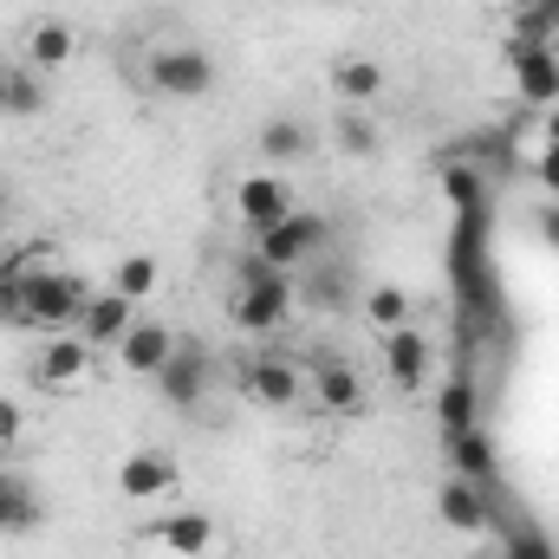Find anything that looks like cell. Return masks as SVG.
<instances>
[{"mask_svg": "<svg viewBox=\"0 0 559 559\" xmlns=\"http://www.w3.org/2000/svg\"><path fill=\"white\" fill-rule=\"evenodd\" d=\"M228 319L241 332H280L293 319V274L267 267L261 254L235 261V293H228Z\"/></svg>", "mask_w": 559, "mask_h": 559, "instance_id": "obj_1", "label": "cell"}, {"mask_svg": "<svg viewBox=\"0 0 559 559\" xmlns=\"http://www.w3.org/2000/svg\"><path fill=\"white\" fill-rule=\"evenodd\" d=\"M92 286L72 274V267H52V261H33L26 254V325H46V332H72L79 312H85Z\"/></svg>", "mask_w": 559, "mask_h": 559, "instance_id": "obj_2", "label": "cell"}, {"mask_svg": "<svg viewBox=\"0 0 559 559\" xmlns=\"http://www.w3.org/2000/svg\"><path fill=\"white\" fill-rule=\"evenodd\" d=\"M143 85L163 98H202V92H215V52L195 39H163L143 59Z\"/></svg>", "mask_w": 559, "mask_h": 559, "instance_id": "obj_3", "label": "cell"}, {"mask_svg": "<svg viewBox=\"0 0 559 559\" xmlns=\"http://www.w3.org/2000/svg\"><path fill=\"white\" fill-rule=\"evenodd\" d=\"M325 241H332V222L312 215V209H293L286 222H274V228L254 235V254H261L267 267H280V274H293V267H306Z\"/></svg>", "mask_w": 559, "mask_h": 559, "instance_id": "obj_4", "label": "cell"}, {"mask_svg": "<svg viewBox=\"0 0 559 559\" xmlns=\"http://www.w3.org/2000/svg\"><path fill=\"white\" fill-rule=\"evenodd\" d=\"M138 540H143V554H150V559H209V554H215V540H222V527H215V514L182 508V514L150 521Z\"/></svg>", "mask_w": 559, "mask_h": 559, "instance_id": "obj_5", "label": "cell"}, {"mask_svg": "<svg viewBox=\"0 0 559 559\" xmlns=\"http://www.w3.org/2000/svg\"><path fill=\"white\" fill-rule=\"evenodd\" d=\"M150 384H156V397H163L169 411H202V397H209V384H215V358H209L195 338H182V345L169 352V365H163Z\"/></svg>", "mask_w": 559, "mask_h": 559, "instance_id": "obj_6", "label": "cell"}, {"mask_svg": "<svg viewBox=\"0 0 559 559\" xmlns=\"http://www.w3.org/2000/svg\"><path fill=\"white\" fill-rule=\"evenodd\" d=\"M241 391L261 411H293V404H306V371L293 358H280V352H261V358L241 365Z\"/></svg>", "mask_w": 559, "mask_h": 559, "instance_id": "obj_7", "label": "cell"}, {"mask_svg": "<svg viewBox=\"0 0 559 559\" xmlns=\"http://www.w3.org/2000/svg\"><path fill=\"white\" fill-rule=\"evenodd\" d=\"M85 378H92V345H85L79 332H52V338L33 352V384H39V391L66 397V391H79Z\"/></svg>", "mask_w": 559, "mask_h": 559, "instance_id": "obj_8", "label": "cell"}, {"mask_svg": "<svg viewBox=\"0 0 559 559\" xmlns=\"http://www.w3.org/2000/svg\"><path fill=\"white\" fill-rule=\"evenodd\" d=\"M228 202H235V222H241V228H254V235L293 215V189H286V176H280V169H248V176L235 182V195H228Z\"/></svg>", "mask_w": 559, "mask_h": 559, "instance_id": "obj_9", "label": "cell"}, {"mask_svg": "<svg viewBox=\"0 0 559 559\" xmlns=\"http://www.w3.org/2000/svg\"><path fill=\"white\" fill-rule=\"evenodd\" d=\"M176 488H182V468H176L163 449H131V455L118 462V495H124V501H138V508L169 501Z\"/></svg>", "mask_w": 559, "mask_h": 559, "instance_id": "obj_10", "label": "cell"}, {"mask_svg": "<svg viewBox=\"0 0 559 559\" xmlns=\"http://www.w3.org/2000/svg\"><path fill=\"white\" fill-rule=\"evenodd\" d=\"M182 338H176V325H163V319H131V332L118 338V365L131 371V378H156L163 365H169V352H176Z\"/></svg>", "mask_w": 559, "mask_h": 559, "instance_id": "obj_11", "label": "cell"}, {"mask_svg": "<svg viewBox=\"0 0 559 559\" xmlns=\"http://www.w3.org/2000/svg\"><path fill=\"white\" fill-rule=\"evenodd\" d=\"M306 397H312L319 411L345 417V411H358V404H365V371H358L352 358H319V365L306 371Z\"/></svg>", "mask_w": 559, "mask_h": 559, "instance_id": "obj_12", "label": "cell"}, {"mask_svg": "<svg viewBox=\"0 0 559 559\" xmlns=\"http://www.w3.org/2000/svg\"><path fill=\"white\" fill-rule=\"evenodd\" d=\"M442 449H449V475H462V481H475V488H495V481H501V449H495V436H488L481 423L442 436Z\"/></svg>", "mask_w": 559, "mask_h": 559, "instance_id": "obj_13", "label": "cell"}, {"mask_svg": "<svg viewBox=\"0 0 559 559\" xmlns=\"http://www.w3.org/2000/svg\"><path fill=\"white\" fill-rule=\"evenodd\" d=\"M131 319H138V306H131L124 293H111V286H105V293H92V299H85V312H79V325H72V332H79L92 352H105V345L118 352V338L131 332Z\"/></svg>", "mask_w": 559, "mask_h": 559, "instance_id": "obj_14", "label": "cell"}, {"mask_svg": "<svg viewBox=\"0 0 559 559\" xmlns=\"http://www.w3.org/2000/svg\"><path fill=\"white\" fill-rule=\"evenodd\" d=\"M436 521H442V527H455V534H481V527L495 521V501H488V488H475V481L449 475V481L436 488Z\"/></svg>", "mask_w": 559, "mask_h": 559, "instance_id": "obj_15", "label": "cell"}, {"mask_svg": "<svg viewBox=\"0 0 559 559\" xmlns=\"http://www.w3.org/2000/svg\"><path fill=\"white\" fill-rule=\"evenodd\" d=\"M384 378H391L397 391H423V384H429V338H423L417 325L384 332Z\"/></svg>", "mask_w": 559, "mask_h": 559, "instance_id": "obj_16", "label": "cell"}, {"mask_svg": "<svg viewBox=\"0 0 559 559\" xmlns=\"http://www.w3.org/2000/svg\"><path fill=\"white\" fill-rule=\"evenodd\" d=\"M72 52H79L72 20L46 13V20H33V26H26V66H33V72H59V66H72Z\"/></svg>", "mask_w": 559, "mask_h": 559, "instance_id": "obj_17", "label": "cell"}, {"mask_svg": "<svg viewBox=\"0 0 559 559\" xmlns=\"http://www.w3.org/2000/svg\"><path fill=\"white\" fill-rule=\"evenodd\" d=\"M384 85H391V72H384L378 59H365V52H352V59L332 66V92H338L352 111H371V105L384 98Z\"/></svg>", "mask_w": 559, "mask_h": 559, "instance_id": "obj_18", "label": "cell"}, {"mask_svg": "<svg viewBox=\"0 0 559 559\" xmlns=\"http://www.w3.org/2000/svg\"><path fill=\"white\" fill-rule=\"evenodd\" d=\"M514 92L527 105H554L559 98V52L554 46H514Z\"/></svg>", "mask_w": 559, "mask_h": 559, "instance_id": "obj_19", "label": "cell"}, {"mask_svg": "<svg viewBox=\"0 0 559 559\" xmlns=\"http://www.w3.org/2000/svg\"><path fill=\"white\" fill-rule=\"evenodd\" d=\"M261 156H267V169L306 163V156H312V124H306V118H267V124H261Z\"/></svg>", "mask_w": 559, "mask_h": 559, "instance_id": "obj_20", "label": "cell"}, {"mask_svg": "<svg viewBox=\"0 0 559 559\" xmlns=\"http://www.w3.org/2000/svg\"><path fill=\"white\" fill-rule=\"evenodd\" d=\"M475 423H481V397H475V384H468V378L436 384V429H442V436L475 429Z\"/></svg>", "mask_w": 559, "mask_h": 559, "instance_id": "obj_21", "label": "cell"}, {"mask_svg": "<svg viewBox=\"0 0 559 559\" xmlns=\"http://www.w3.org/2000/svg\"><path fill=\"white\" fill-rule=\"evenodd\" d=\"M0 111L7 118H39L46 111V85H39L33 66H7L0 72Z\"/></svg>", "mask_w": 559, "mask_h": 559, "instance_id": "obj_22", "label": "cell"}, {"mask_svg": "<svg viewBox=\"0 0 559 559\" xmlns=\"http://www.w3.org/2000/svg\"><path fill=\"white\" fill-rule=\"evenodd\" d=\"M332 143H338L345 156H378V150H384V124H378L371 111H352V105H345V111L332 118Z\"/></svg>", "mask_w": 559, "mask_h": 559, "instance_id": "obj_23", "label": "cell"}, {"mask_svg": "<svg viewBox=\"0 0 559 559\" xmlns=\"http://www.w3.org/2000/svg\"><path fill=\"white\" fill-rule=\"evenodd\" d=\"M365 319L378 325V338L397 332V325H411V293H404L397 280H378V286L365 293Z\"/></svg>", "mask_w": 559, "mask_h": 559, "instance_id": "obj_24", "label": "cell"}, {"mask_svg": "<svg viewBox=\"0 0 559 559\" xmlns=\"http://www.w3.org/2000/svg\"><path fill=\"white\" fill-rule=\"evenodd\" d=\"M559 0H521L514 7V46H554Z\"/></svg>", "mask_w": 559, "mask_h": 559, "instance_id": "obj_25", "label": "cell"}, {"mask_svg": "<svg viewBox=\"0 0 559 559\" xmlns=\"http://www.w3.org/2000/svg\"><path fill=\"white\" fill-rule=\"evenodd\" d=\"M156 280H163V267H156V254H124V261L111 267V293H124L131 306H143V299L156 293Z\"/></svg>", "mask_w": 559, "mask_h": 559, "instance_id": "obj_26", "label": "cell"}, {"mask_svg": "<svg viewBox=\"0 0 559 559\" xmlns=\"http://www.w3.org/2000/svg\"><path fill=\"white\" fill-rule=\"evenodd\" d=\"M0 325H26V254L0 267Z\"/></svg>", "mask_w": 559, "mask_h": 559, "instance_id": "obj_27", "label": "cell"}, {"mask_svg": "<svg viewBox=\"0 0 559 559\" xmlns=\"http://www.w3.org/2000/svg\"><path fill=\"white\" fill-rule=\"evenodd\" d=\"M33 521H39V501H33V488L13 475V481L0 488V527H7V534H26Z\"/></svg>", "mask_w": 559, "mask_h": 559, "instance_id": "obj_28", "label": "cell"}, {"mask_svg": "<svg viewBox=\"0 0 559 559\" xmlns=\"http://www.w3.org/2000/svg\"><path fill=\"white\" fill-rule=\"evenodd\" d=\"M20 429H26V411H20L13 397H0V449H13V442H20Z\"/></svg>", "mask_w": 559, "mask_h": 559, "instance_id": "obj_29", "label": "cell"}, {"mask_svg": "<svg viewBox=\"0 0 559 559\" xmlns=\"http://www.w3.org/2000/svg\"><path fill=\"white\" fill-rule=\"evenodd\" d=\"M514 559H554V554H547L540 540H521V547H514Z\"/></svg>", "mask_w": 559, "mask_h": 559, "instance_id": "obj_30", "label": "cell"}, {"mask_svg": "<svg viewBox=\"0 0 559 559\" xmlns=\"http://www.w3.org/2000/svg\"><path fill=\"white\" fill-rule=\"evenodd\" d=\"M7 481H13V475H7V468H0V488H7Z\"/></svg>", "mask_w": 559, "mask_h": 559, "instance_id": "obj_31", "label": "cell"}]
</instances>
